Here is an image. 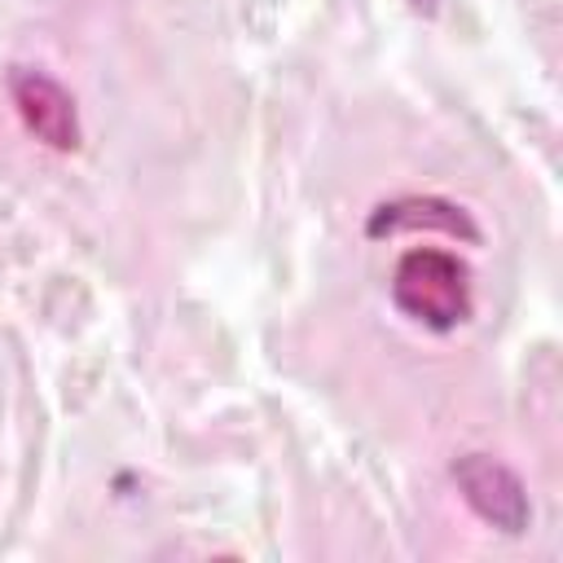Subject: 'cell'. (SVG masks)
I'll use <instances>...</instances> for the list:
<instances>
[{
  "instance_id": "1",
  "label": "cell",
  "mask_w": 563,
  "mask_h": 563,
  "mask_svg": "<svg viewBox=\"0 0 563 563\" xmlns=\"http://www.w3.org/2000/svg\"><path fill=\"white\" fill-rule=\"evenodd\" d=\"M391 303L435 334L457 330L475 312L466 260L440 246H409L391 268Z\"/></svg>"
},
{
  "instance_id": "2",
  "label": "cell",
  "mask_w": 563,
  "mask_h": 563,
  "mask_svg": "<svg viewBox=\"0 0 563 563\" xmlns=\"http://www.w3.org/2000/svg\"><path fill=\"white\" fill-rule=\"evenodd\" d=\"M453 484L462 488V501L497 532H523L532 523V501H528V488L523 479L501 462V457H488V453H462L453 462Z\"/></svg>"
},
{
  "instance_id": "3",
  "label": "cell",
  "mask_w": 563,
  "mask_h": 563,
  "mask_svg": "<svg viewBox=\"0 0 563 563\" xmlns=\"http://www.w3.org/2000/svg\"><path fill=\"white\" fill-rule=\"evenodd\" d=\"M9 97L26 123V132L35 141H44L48 150L57 154H70L79 150L84 141V128H79V110H75V97L44 70L35 66H13L9 70Z\"/></svg>"
},
{
  "instance_id": "4",
  "label": "cell",
  "mask_w": 563,
  "mask_h": 563,
  "mask_svg": "<svg viewBox=\"0 0 563 563\" xmlns=\"http://www.w3.org/2000/svg\"><path fill=\"white\" fill-rule=\"evenodd\" d=\"M444 229L453 238H466L475 242L479 229L471 224V216L444 198H396V202H383L374 216H369V233H396V229Z\"/></svg>"
}]
</instances>
